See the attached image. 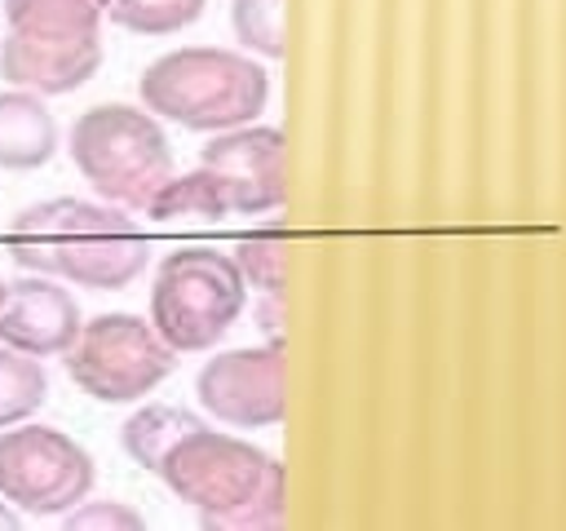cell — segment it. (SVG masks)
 Listing matches in <instances>:
<instances>
[{"label":"cell","instance_id":"obj_1","mask_svg":"<svg viewBox=\"0 0 566 531\" xmlns=\"http://www.w3.org/2000/svg\"><path fill=\"white\" fill-rule=\"evenodd\" d=\"M4 248L22 270L93 292H119L150 266V239L128 217V208L75 195L40 199L13 212Z\"/></svg>","mask_w":566,"mask_h":531},{"label":"cell","instance_id":"obj_2","mask_svg":"<svg viewBox=\"0 0 566 531\" xmlns=\"http://www.w3.org/2000/svg\"><path fill=\"white\" fill-rule=\"evenodd\" d=\"M155 478L208 527L283 522V465L239 434L195 425L168 447Z\"/></svg>","mask_w":566,"mask_h":531},{"label":"cell","instance_id":"obj_3","mask_svg":"<svg viewBox=\"0 0 566 531\" xmlns=\"http://www.w3.org/2000/svg\"><path fill=\"white\" fill-rule=\"evenodd\" d=\"M137 97L150 115L177 128L226 133L261 119L270 102V71L252 53H234L221 44H186L142 71Z\"/></svg>","mask_w":566,"mask_h":531},{"label":"cell","instance_id":"obj_4","mask_svg":"<svg viewBox=\"0 0 566 531\" xmlns=\"http://www.w3.org/2000/svg\"><path fill=\"white\" fill-rule=\"evenodd\" d=\"M102 18L106 0H4L0 75L40 97L84 88L102 66Z\"/></svg>","mask_w":566,"mask_h":531},{"label":"cell","instance_id":"obj_5","mask_svg":"<svg viewBox=\"0 0 566 531\" xmlns=\"http://www.w3.org/2000/svg\"><path fill=\"white\" fill-rule=\"evenodd\" d=\"M71 164L106 204L146 212L155 190L172 177V142L146 106L102 102L88 106L66 137Z\"/></svg>","mask_w":566,"mask_h":531},{"label":"cell","instance_id":"obj_6","mask_svg":"<svg viewBox=\"0 0 566 531\" xmlns=\"http://www.w3.org/2000/svg\"><path fill=\"white\" fill-rule=\"evenodd\" d=\"M248 283L221 248H177L155 266L150 323L177 354L212 350L243 314Z\"/></svg>","mask_w":566,"mask_h":531},{"label":"cell","instance_id":"obj_7","mask_svg":"<svg viewBox=\"0 0 566 531\" xmlns=\"http://www.w3.org/2000/svg\"><path fill=\"white\" fill-rule=\"evenodd\" d=\"M62 358H66V376L88 398L111 407L146 398L177 367V350L155 332V323L128 310H106L84 319L80 336Z\"/></svg>","mask_w":566,"mask_h":531},{"label":"cell","instance_id":"obj_8","mask_svg":"<svg viewBox=\"0 0 566 531\" xmlns=\"http://www.w3.org/2000/svg\"><path fill=\"white\" fill-rule=\"evenodd\" d=\"M97 482L93 456L57 425H4L0 429V496L31 518H62L88 500Z\"/></svg>","mask_w":566,"mask_h":531},{"label":"cell","instance_id":"obj_9","mask_svg":"<svg viewBox=\"0 0 566 531\" xmlns=\"http://www.w3.org/2000/svg\"><path fill=\"white\" fill-rule=\"evenodd\" d=\"M199 407L230 429H274L287 412L283 394V341L239 345L212 354L195 376Z\"/></svg>","mask_w":566,"mask_h":531},{"label":"cell","instance_id":"obj_10","mask_svg":"<svg viewBox=\"0 0 566 531\" xmlns=\"http://www.w3.org/2000/svg\"><path fill=\"white\" fill-rule=\"evenodd\" d=\"M199 164L217 177L230 217H270L287 199L283 181V133L274 124H239L212 133Z\"/></svg>","mask_w":566,"mask_h":531},{"label":"cell","instance_id":"obj_11","mask_svg":"<svg viewBox=\"0 0 566 531\" xmlns=\"http://www.w3.org/2000/svg\"><path fill=\"white\" fill-rule=\"evenodd\" d=\"M80 327H84L80 301L62 288V279L27 270L22 279L9 283L4 305H0V341L4 345L35 354V358H57L71 350Z\"/></svg>","mask_w":566,"mask_h":531},{"label":"cell","instance_id":"obj_12","mask_svg":"<svg viewBox=\"0 0 566 531\" xmlns=\"http://www.w3.org/2000/svg\"><path fill=\"white\" fill-rule=\"evenodd\" d=\"M57 155V119L31 88H4L0 93V168L31 173L44 168Z\"/></svg>","mask_w":566,"mask_h":531},{"label":"cell","instance_id":"obj_13","mask_svg":"<svg viewBox=\"0 0 566 531\" xmlns=\"http://www.w3.org/2000/svg\"><path fill=\"white\" fill-rule=\"evenodd\" d=\"M146 217L159 226H212V221L230 217V204H226L217 177L199 164L190 173H172L146 204Z\"/></svg>","mask_w":566,"mask_h":531},{"label":"cell","instance_id":"obj_14","mask_svg":"<svg viewBox=\"0 0 566 531\" xmlns=\"http://www.w3.org/2000/svg\"><path fill=\"white\" fill-rule=\"evenodd\" d=\"M195 425H203V420H199L195 412H186V407L146 403V407H137V412L119 425V447H124V456H128L137 469L155 473L159 460L168 456V447H172L181 434H190Z\"/></svg>","mask_w":566,"mask_h":531},{"label":"cell","instance_id":"obj_15","mask_svg":"<svg viewBox=\"0 0 566 531\" xmlns=\"http://www.w3.org/2000/svg\"><path fill=\"white\" fill-rule=\"evenodd\" d=\"M49 398V372L35 354H22L0 341V429L31 420Z\"/></svg>","mask_w":566,"mask_h":531},{"label":"cell","instance_id":"obj_16","mask_svg":"<svg viewBox=\"0 0 566 531\" xmlns=\"http://www.w3.org/2000/svg\"><path fill=\"white\" fill-rule=\"evenodd\" d=\"M239 274L248 288H256L261 296H283V270H287V235L279 221L270 226H256L248 235L234 239L230 248Z\"/></svg>","mask_w":566,"mask_h":531},{"label":"cell","instance_id":"obj_17","mask_svg":"<svg viewBox=\"0 0 566 531\" xmlns=\"http://www.w3.org/2000/svg\"><path fill=\"white\" fill-rule=\"evenodd\" d=\"M203 9H208V0H106V18L119 31L146 35V40H164V35L195 27L203 18Z\"/></svg>","mask_w":566,"mask_h":531},{"label":"cell","instance_id":"obj_18","mask_svg":"<svg viewBox=\"0 0 566 531\" xmlns=\"http://www.w3.org/2000/svg\"><path fill=\"white\" fill-rule=\"evenodd\" d=\"M283 13H287V0H230V31L252 58L279 62L287 53Z\"/></svg>","mask_w":566,"mask_h":531},{"label":"cell","instance_id":"obj_19","mask_svg":"<svg viewBox=\"0 0 566 531\" xmlns=\"http://www.w3.org/2000/svg\"><path fill=\"white\" fill-rule=\"evenodd\" d=\"M66 527H119V531H137L142 527V513L128 509L124 500H80L75 509L62 513Z\"/></svg>","mask_w":566,"mask_h":531},{"label":"cell","instance_id":"obj_20","mask_svg":"<svg viewBox=\"0 0 566 531\" xmlns=\"http://www.w3.org/2000/svg\"><path fill=\"white\" fill-rule=\"evenodd\" d=\"M18 522H22V513H18V509H13V504L0 496V531H13Z\"/></svg>","mask_w":566,"mask_h":531},{"label":"cell","instance_id":"obj_21","mask_svg":"<svg viewBox=\"0 0 566 531\" xmlns=\"http://www.w3.org/2000/svg\"><path fill=\"white\" fill-rule=\"evenodd\" d=\"M4 292H9V283H4V279H0V305H4Z\"/></svg>","mask_w":566,"mask_h":531}]
</instances>
